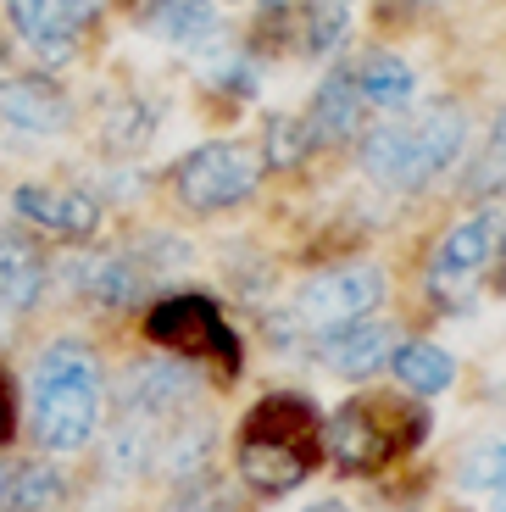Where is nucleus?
Masks as SVG:
<instances>
[{
	"label": "nucleus",
	"instance_id": "1",
	"mask_svg": "<svg viewBox=\"0 0 506 512\" xmlns=\"http://www.w3.org/2000/svg\"><path fill=\"white\" fill-rule=\"evenodd\" d=\"M317 446H323L317 412L301 396H267L245 418L240 446H234V468H240V479L256 496H290L317 468Z\"/></svg>",
	"mask_w": 506,
	"mask_h": 512
},
{
	"label": "nucleus",
	"instance_id": "2",
	"mask_svg": "<svg viewBox=\"0 0 506 512\" xmlns=\"http://www.w3.org/2000/svg\"><path fill=\"white\" fill-rule=\"evenodd\" d=\"M101 362L78 340H56L34 368V440L51 457H73L101 429Z\"/></svg>",
	"mask_w": 506,
	"mask_h": 512
},
{
	"label": "nucleus",
	"instance_id": "3",
	"mask_svg": "<svg viewBox=\"0 0 506 512\" xmlns=\"http://www.w3.org/2000/svg\"><path fill=\"white\" fill-rule=\"evenodd\" d=\"M462 145H468V117H462V106H429V112L406 117V123L373 128L362 140V173L379 190L418 195L423 184H434L462 156Z\"/></svg>",
	"mask_w": 506,
	"mask_h": 512
},
{
	"label": "nucleus",
	"instance_id": "4",
	"mask_svg": "<svg viewBox=\"0 0 506 512\" xmlns=\"http://www.w3.org/2000/svg\"><path fill=\"white\" fill-rule=\"evenodd\" d=\"M262 151L245 140H212L201 151H190L178 162L173 173V190L178 201L190 206V212H228V206H240L256 195L262 184Z\"/></svg>",
	"mask_w": 506,
	"mask_h": 512
},
{
	"label": "nucleus",
	"instance_id": "5",
	"mask_svg": "<svg viewBox=\"0 0 506 512\" xmlns=\"http://www.w3.org/2000/svg\"><path fill=\"white\" fill-rule=\"evenodd\" d=\"M145 334H151V346H162L167 357L223 362V373L240 368V340H234V329L223 323V312L206 295H167L162 307H151Z\"/></svg>",
	"mask_w": 506,
	"mask_h": 512
},
{
	"label": "nucleus",
	"instance_id": "6",
	"mask_svg": "<svg viewBox=\"0 0 506 512\" xmlns=\"http://www.w3.org/2000/svg\"><path fill=\"white\" fill-rule=\"evenodd\" d=\"M384 307V273L373 262H351V268H329L306 279L295 290L290 312L301 329L312 334H329V329H345V323H362Z\"/></svg>",
	"mask_w": 506,
	"mask_h": 512
},
{
	"label": "nucleus",
	"instance_id": "7",
	"mask_svg": "<svg viewBox=\"0 0 506 512\" xmlns=\"http://www.w3.org/2000/svg\"><path fill=\"white\" fill-rule=\"evenodd\" d=\"M201 396V373L184 357H151L134 362L117 384V407L123 418H145V423H178Z\"/></svg>",
	"mask_w": 506,
	"mask_h": 512
},
{
	"label": "nucleus",
	"instance_id": "8",
	"mask_svg": "<svg viewBox=\"0 0 506 512\" xmlns=\"http://www.w3.org/2000/svg\"><path fill=\"white\" fill-rule=\"evenodd\" d=\"M495 251H501V212L484 206V212L462 218L456 229H445V240L434 245V262H429V284L440 295L468 290V284L495 262Z\"/></svg>",
	"mask_w": 506,
	"mask_h": 512
},
{
	"label": "nucleus",
	"instance_id": "9",
	"mask_svg": "<svg viewBox=\"0 0 506 512\" xmlns=\"http://www.w3.org/2000/svg\"><path fill=\"white\" fill-rule=\"evenodd\" d=\"M101 12V0H12V23L39 62H73L84 23Z\"/></svg>",
	"mask_w": 506,
	"mask_h": 512
},
{
	"label": "nucleus",
	"instance_id": "10",
	"mask_svg": "<svg viewBox=\"0 0 506 512\" xmlns=\"http://www.w3.org/2000/svg\"><path fill=\"white\" fill-rule=\"evenodd\" d=\"M12 212L39 234H56V240H89L101 229V201L78 184H23L12 195Z\"/></svg>",
	"mask_w": 506,
	"mask_h": 512
},
{
	"label": "nucleus",
	"instance_id": "11",
	"mask_svg": "<svg viewBox=\"0 0 506 512\" xmlns=\"http://www.w3.org/2000/svg\"><path fill=\"white\" fill-rule=\"evenodd\" d=\"M323 446L345 474H373L395 457V429H384L373 401H345L329 423H323Z\"/></svg>",
	"mask_w": 506,
	"mask_h": 512
},
{
	"label": "nucleus",
	"instance_id": "12",
	"mask_svg": "<svg viewBox=\"0 0 506 512\" xmlns=\"http://www.w3.org/2000/svg\"><path fill=\"white\" fill-rule=\"evenodd\" d=\"M395 329L379 318H362V323H345V329H329L323 340H317V362L329 373H340V379H367V373L390 368L395 357Z\"/></svg>",
	"mask_w": 506,
	"mask_h": 512
},
{
	"label": "nucleus",
	"instance_id": "13",
	"mask_svg": "<svg viewBox=\"0 0 506 512\" xmlns=\"http://www.w3.org/2000/svg\"><path fill=\"white\" fill-rule=\"evenodd\" d=\"M0 123L23 128V134H67L73 101L51 78H0Z\"/></svg>",
	"mask_w": 506,
	"mask_h": 512
},
{
	"label": "nucleus",
	"instance_id": "14",
	"mask_svg": "<svg viewBox=\"0 0 506 512\" xmlns=\"http://www.w3.org/2000/svg\"><path fill=\"white\" fill-rule=\"evenodd\" d=\"M306 128H312V145H340L362 128V90L351 73H329L317 84L312 106H306Z\"/></svg>",
	"mask_w": 506,
	"mask_h": 512
},
{
	"label": "nucleus",
	"instance_id": "15",
	"mask_svg": "<svg viewBox=\"0 0 506 512\" xmlns=\"http://www.w3.org/2000/svg\"><path fill=\"white\" fill-rule=\"evenodd\" d=\"M390 368L401 379V390H412V396H445L456 379V357L445 346H434V340H406V346H395Z\"/></svg>",
	"mask_w": 506,
	"mask_h": 512
},
{
	"label": "nucleus",
	"instance_id": "16",
	"mask_svg": "<svg viewBox=\"0 0 506 512\" xmlns=\"http://www.w3.org/2000/svg\"><path fill=\"white\" fill-rule=\"evenodd\" d=\"M45 290V268L23 240H0V318H23Z\"/></svg>",
	"mask_w": 506,
	"mask_h": 512
},
{
	"label": "nucleus",
	"instance_id": "17",
	"mask_svg": "<svg viewBox=\"0 0 506 512\" xmlns=\"http://www.w3.org/2000/svg\"><path fill=\"white\" fill-rule=\"evenodd\" d=\"M73 290L95 307H128L140 295V273L117 256H78L73 262Z\"/></svg>",
	"mask_w": 506,
	"mask_h": 512
},
{
	"label": "nucleus",
	"instance_id": "18",
	"mask_svg": "<svg viewBox=\"0 0 506 512\" xmlns=\"http://www.w3.org/2000/svg\"><path fill=\"white\" fill-rule=\"evenodd\" d=\"M67 507V474L56 462H23L6 479V507L0 512H62Z\"/></svg>",
	"mask_w": 506,
	"mask_h": 512
},
{
	"label": "nucleus",
	"instance_id": "19",
	"mask_svg": "<svg viewBox=\"0 0 506 512\" xmlns=\"http://www.w3.org/2000/svg\"><path fill=\"white\" fill-rule=\"evenodd\" d=\"M351 78H356V90H362V106H379V112L406 106V101H412V90H418V73H412L401 56H390V51H373Z\"/></svg>",
	"mask_w": 506,
	"mask_h": 512
},
{
	"label": "nucleus",
	"instance_id": "20",
	"mask_svg": "<svg viewBox=\"0 0 506 512\" xmlns=\"http://www.w3.org/2000/svg\"><path fill=\"white\" fill-rule=\"evenodd\" d=\"M356 0H295V39L306 56H329L351 34Z\"/></svg>",
	"mask_w": 506,
	"mask_h": 512
},
{
	"label": "nucleus",
	"instance_id": "21",
	"mask_svg": "<svg viewBox=\"0 0 506 512\" xmlns=\"http://www.w3.org/2000/svg\"><path fill=\"white\" fill-rule=\"evenodd\" d=\"M151 28L178 51H195L217 34V6L212 0H162L151 12Z\"/></svg>",
	"mask_w": 506,
	"mask_h": 512
},
{
	"label": "nucleus",
	"instance_id": "22",
	"mask_svg": "<svg viewBox=\"0 0 506 512\" xmlns=\"http://www.w3.org/2000/svg\"><path fill=\"white\" fill-rule=\"evenodd\" d=\"M151 128H156V112L145 95H117L112 106L101 112V145L117 156H134L145 140H151Z\"/></svg>",
	"mask_w": 506,
	"mask_h": 512
},
{
	"label": "nucleus",
	"instance_id": "23",
	"mask_svg": "<svg viewBox=\"0 0 506 512\" xmlns=\"http://www.w3.org/2000/svg\"><path fill=\"white\" fill-rule=\"evenodd\" d=\"M306 156H312V128H306V117H267V134H262V167H279V173H290V167H301Z\"/></svg>",
	"mask_w": 506,
	"mask_h": 512
},
{
	"label": "nucleus",
	"instance_id": "24",
	"mask_svg": "<svg viewBox=\"0 0 506 512\" xmlns=\"http://www.w3.org/2000/svg\"><path fill=\"white\" fill-rule=\"evenodd\" d=\"M156 512H240V501H234L228 485H217V479H184Z\"/></svg>",
	"mask_w": 506,
	"mask_h": 512
},
{
	"label": "nucleus",
	"instance_id": "25",
	"mask_svg": "<svg viewBox=\"0 0 506 512\" xmlns=\"http://www.w3.org/2000/svg\"><path fill=\"white\" fill-rule=\"evenodd\" d=\"M501 184H506V112L495 117V128H490V145H484L479 167H473L468 190H473V195H490V190H501Z\"/></svg>",
	"mask_w": 506,
	"mask_h": 512
},
{
	"label": "nucleus",
	"instance_id": "26",
	"mask_svg": "<svg viewBox=\"0 0 506 512\" xmlns=\"http://www.w3.org/2000/svg\"><path fill=\"white\" fill-rule=\"evenodd\" d=\"M17 435V396H12V379H6V368H0V446Z\"/></svg>",
	"mask_w": 506,
	"mask_h": 512
},
{
	"label": "nucleus",
	"instance_id": "27",
	"mask_svg": "<svg viewBox=\"0 0 506 512\" xmlns=\"http://www.w3.org/2000/svg\"><path fill=\"white\" fill-rule=\"evenodd\" d=\"M490 512H506V479H501V485L490 490Z\"/></svg>",
	"mask_w": 506,
	"mask_h": 512
},
{
	"label": "nucleus",
	"instance_id": "28",
	"mask_svg": "<svg viewBox=\"0 0 506 512\" xmlns=\"http://www.w3.org/2000/svg\"><path fill=\"white\" fill-rule=\"evenodd\" d=\"M306 512H351V507H345V501H312Z\"/></svg>",
	"mask_w": 506,
	"mask_h": 512
},
{
	"label": "nucleus",
	"instance_id": "29",
	"mask_svg": "<svg viewBox=\"0 0 506 512\" xmlns=\"http://www.w3.org/2000/svg\"><path fill=\"white\" fill-rule=\"evenodd\" d=\"M6 479H12V468H6V462H0V507H6Z\"/></svg>",
	"mask_w": 506,
	"mask_h": 512
},
{
	"label": "nucleus",
	"instance_id": "30",
	"mask_svg": "<svg viewBox=\"0 0 506 512\" xmlns=\"http://www.w3.org/2000/svg\"><path fill=\"white\" fill-rule=\"evenodd\" d=\"M262 6H267V0H262Z\"/></svg>",
	"mask_w": 506,
	"mask_h": 512
}]
</instances>
